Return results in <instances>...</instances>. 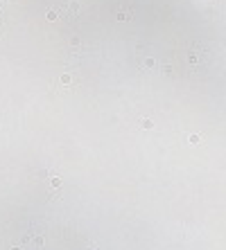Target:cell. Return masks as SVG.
Returning a JSON list of instances; mask_svg holds the SVG:
<instances>
[{
  "label": "cell",
  "mask_w": 226,
  "mask_h": 250,
  "mask_svg": "<svg viewBox=\"0 0 226 250\" xmlns=\"http://www.w3.org/2000/svg\"><path fill=\"white\" fill-rule=\"evenodd\" d=\"M56 187H61V178H59V176H52L50 178V189H56Z\"/></svg>",
  "instance_id": "1"
},
{
  "label": "cell",
  "mask_w": 226,
  "mask_h": 250,
  "mask_svg": "<svg viewBox=\"0 0 226 250\" xmlns=\"http://www.w3.org/2000/svg\"><path fill=\"white\" fill-rule=\"evenodd\" d=\"M188 140H190L192 144H199V142H201V138H199V135H190V138H188Z\"/></svg>",
  "instance_id": "5"
},
{
  "label": "cell",
  "mask_w": 226,
  "mask_h": 250,
  "mask_svg": "<svg viewBox=\"0 0 226 250\" xmlns=\"http://www.w3.org/2000/svg\"><path fill=\"white\" fill-rule=\"evenodd\" d=\"M129 18H131V11H127V14H124L122 9L118 11V21H129Z\"/></svg>",
  "instance_id": "3"
},
{
  "label": "cell",
  "mask_w": 226,
  "mask_h": 250,
  "mask_svg": "<svg viewBox=\"0 0 226 250\" xmlns=\"http://www.w3.org/2000/svg\"><path fill=\"white\" fill-rule=\"evenodd\" d=\"M154 66H156V61L152 59V56H149V59H145V68H154Z\"/></svg>",
  "instance_id": "4"
},
{
  "label": "cell",
  "mask_w": 226,
  "mask_h": 250,
  "mask_svg": "<svg viewBox=\"0 0 226 250\" xmlns=\"http://www.w3.org/2000/svg\"><path fill=\"white\" fill-rule=\"evenodd\" d=\"M61 83H70V74H61Z\"/></svg>",
  "instance_id": "6"
},
{
  "label": "cell",
  "mask_w": 226,
  "mask_h": 250,
  "mask_svg": "<svg viewBox=\"0 0 226 250\" xmlns=\"http://www.w3.org/2000/svg\"><path fill=\"white\" fill-rule=\"evenodd\" d=\"M32 241H34V246H36V248H43V246H45V239H43L41 235H39V237H34Z\"/></svg>",
  "instance_id": "2"
},
{
  "label": "cell",
  "mask_w": 226,
  "mask_h": 250,
  "mask_svg": "<svg viewBox=\"0 0 226 250\" xmlns=\"http://www.w3.org/2000/svg\"><path fill=\"white\" fill-rule=\"evenodd\" d=\"M11 250H21V246H14V248H11Z\"/></svg>",
  "instance_id": "9"
},
{
  "label": "cell",
  "mask_w": 226,
  "mask_h": 250,
  "mask_svg": "<svg viewBox=\"0 0 226 250\" xmlns=\"http://www.w3.org/2000/svg\"><path fill=\"white\" fill-rule=\"evenodd\" d=\"M88 250H97V246H88Z\"/></svg>",
  "instance_id": "8"
},
{
  "label": "cell",
  "mask_w": 226,
  "mask_h": 250,
  "mask_svg": "<svg viewBox=\"0 0 226 250\" xmlns=\"http://www.w3.org/2000/svg\"><path fill=\"white\" fill-rule=\"evenodd\" d=\"M56 16H59V14H56V11H48V18H50V21H54Z\"/></svg>",
  "instance_id": "7"
}]
</instances>
